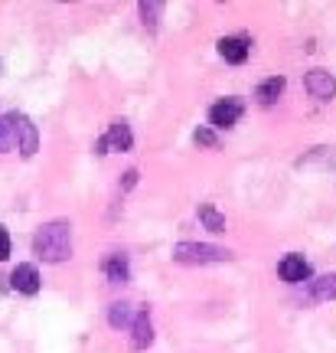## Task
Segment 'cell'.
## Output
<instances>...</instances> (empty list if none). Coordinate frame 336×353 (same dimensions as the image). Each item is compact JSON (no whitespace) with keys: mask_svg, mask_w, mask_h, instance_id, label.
<instances>
[{"mask_svg":"<svg viewBox=\"0 0 336 353\" xmlns=\"http://www.w3.org/2000/svg\"><path fill=\"white\" fill-rule=\"evenodd\" d=\"M134 307L131 304H112V311H108V324H112L114 330H131V324H134Z\"/></svg>","mask_w":336,"mask_h":353,"instance_id":"cell-14","label":"cell"},{"mask_svg":"<svg viewBox=\"0 0 336 353\" xmlns=\"http://www.w3.org/2000/svg\"><path fill=\"white\" fill-rule=\"evenodd\" d=\"M154 343V327H150V314L147 311H137L134 324H131V347L134 350H147Z\"/></svg>","mask_w":336,"mask_h":353,"instance_id":"cell-9","label":"cell"},{"mask_svg":"<svg viewBox=\"0 0 336 353\" xmlns=\"http://www.w3.org/2000/svg\"><path fill=\"white\" fill-rule=\"evenodd\" d=\"M160 10H163V3L160 0H144L140 3V20H144V26H157V17H160Z\"/></svg>","mask_w":336,"mask_h":353,"instance_id":"cell-16","label":"cell"},{"mask_svg":"<svg viewBox=\"0 0 336 353\" xmlns=\"http://www.w3.org/2000/svg\"><path fill=\"white\" fill-rule=\"evenodd\" d=\"M242 112H245V105H242V99H222L216 101L209 108V125L212 128H232L242 118Z\"/></svg>","mask_w":336,"mask_h":353,"instance_id":"cell-3","label":"cell"},{"mask_svg":"<svg viewBox=\"0 0 336 353\" xmlns=\"http://www.w3.org/2000/svg\"><path fill=\"white\" fill-rule=\"evenodd\" d=\"M219 56H222L225 63L242 65L245 59H249V39H245V37H225V39H219Z\"/></svg>","mask_w":336,"mask_h":353,"instance_id":"cell-8","label":"cell"},{"mask_svg":"<svg viewBox=\"0 0 336 353\" xmlns=\"http://www.w3.org/2000/svg\"><path fill=\"white\" fill-rule=\"evenodd\" d=\"M174 259L183 265H209V262H229L232 252L219 249V245H209V242H176Z\"/></svg>","mask_w":336,"mask_h":353,"instance_id":"cell-2","label":"cell"},{"mask_svg":"<svg viewBox=\"0 0 336 353\" xmlns=\"http://www.w3.org/2000/svg\"><path fill=\"white\" fill-rule=\"evenodd\" d=\"M134 183H137V170H127L125 174V190H131Z\"/></svg>","mask_w":336,"mask_h":353,"instance_id":"cell-19","label":"cell"},{"mask_svg":"<svg viewBox=\"0 0 336 353\" xmlns=\"http://www.w3.org/2000/svg\"><path fill=\"white\" fill-rule=\"evenodd\" d=\"M307 288V298L311 301H333L336 298V275H320L313 281H304Z\"/></svg>","mask_w":336,"mask_h":353,"instance_id":"cell-10","label":"cell"},{"mask_svg":"<svg viewBox=\"0 0 336 353\" xmlns=\"http://www.w3.org/2000/svg\"><path fill=\"white\" fill-rule=\"evenodd\" d=\"M200 223L209 232H225V216L216 210V206H209V203H202L200 206Z\"/></svg>","mask_w":336,"mask_h":353,"instance_id":"cell-15","label":"cell"},{"mask_svg":"<svg viewBox=\"0 0 336 353\" xmlns=\"http://www.w3.org/2000/svg\"><path fill=\"white\" fill-rule=\"evenodd\" d=\"M10 255V236H7V229L0 226V262Z\"/></svg>","mask_w":336,"mask_h":353,"instance_id":"cell-18","label":"cell"},{"mask_svg":"<svg viewBox=\"0 0 336 353\" xmlns=\"http://www.w3.org/2000/svg\"><path fill=\"white\" fill-rule=\"evenodd\" d=\"M105 144H108L112 151H131V144H134V134H131L127 121H114V125L108 128V134H105Z\"/></svg>","mask_w":336,"mask_h":353,"instance_id":"cell-12","label":"cell"},{"mask_svg":"<svg viewBox=\"0 0 336 353\" xmlns=\"http://www.w3.org/2000/svg\"><path fill=\"white\" fill-rule=\"evenodd\" d=\"M277 275L284 278V281H291V285H300V281H311V265H307V259L297 252H291L281 259V265H277Z\"/></svg>","mask_w":336,"mask_h":353,"instance_id":"cell-5","label":"cell"},{"mask_svg":"<svg viewBox=\"0 0 336 353\" xmlns=\"http://www.w3.org/2000/svg\"><path fill=\"white\" fill-rule=\"evenodd\" d=\"M101 272L108 275V281H112V285H125V281H127V255H125V252L105 255V262H101Z\"/></svg>","mask_w":336,"mask_h":353,"instance_id":"cell-11","label":"cell"},{"mask_svg":"<svg viewBox=\"0 0 336 353\" xmlns=\"http://www.w3.org/2000/svg\"><path fill=\"white\" fill-rule=\"evenodd\" d=\"M304 85H307V92H311L313 99H320V101H330L336 95V82L326 69H311L304 76Z\"/></svg>","mask_w":336,"mask_h":353,"instance_id":"cell-6","label":"cell"},{"mask_svg":"<svg viewBox=\"0 0 336 353\" xmlns=\"http://www.w3.org/2000/svg\"><path fill=\"white\" fill-rule=\"evenodd\" d=\"M33 255L43 259V262H65L72 255V226L65 219H56V223H46V226L36 229L33 236Z\"/></svg>","mask_w":336,"mask_h":353,"instance_id":"cell-1","label":"cell"},{"mask_svg":"<svg viewBox=\"0 0 336 353\" xmlns=\"http://www.w3.org/2000/svg\"><path fill=\"white\" fill-rule=\"evenodd\" d=\"M193 141H196L200 148H216V131H212V128H196Z\"/></svg>","mask_w":336,"mask_h":353,"instance_id":"cell-17","label":"cell"},{"mask_svg":"<svg viewBox=\"0 0 336 353\" xmlns=\"http://www.w3.org/2000/svg\"><path fill=\"white\" fill-rule=\"evenodd\" d=\"M10 114H13V125H17V148H20V154H23V157H33V154H36V148H39L36 125H33L26 114H17V112H10Z\"/></svg>","mask_w":336,"mask_h":353,"instance_id":"cell-4","label":"cell"},{"mask_svg":"<svg viewBox=\"0 0 336 353\" xmlns=\"http://www.w3.org/2000/svg\"><path fill=\"white\" fill-rule=\"evenodd\" d=\"M10 285H13V291H20V294H36V291H39L36 265H30V262L17 265V268L10 272Z\"/></svg>","mask_w":336,"mask_h":353,"instance_id":"cell-7","label":"cell"},{"mask_svg":"<svg viewBox=\"0 0 336 353\" xmlns=\"http://www.w3.org/2000/svg\"><path fill=\"white\" fill-rule=\"evenodd\" d=\"M284 76H271V79H264L262 85H258V92H255V99L262 101V105H271V101L281 99V92H284Z\"/></svg>","mask_w":336,"mask_h":353,"instance_id":"cell-13","label":"cell"}]
</instances>
